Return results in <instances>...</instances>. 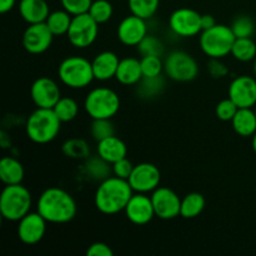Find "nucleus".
Wrapping results in <instances>:
<instances>
[{
  "label": "nucleus",
  "instance_id": "19",
  "mask_svg": "<svg viewBox=\"0 0 256 256\" xmlns=\"http://www.w3.org/2000/svg\"><path fill=\"white\" fill-rule=\"evenodd\" d=\"M119 62L120 59L115 52H109V50L99 52L92 62L95 80L108 82L115 78Z\"/></svg>",
  "mask_w": 256,
  "mask_h": 256
},
{
  "label": "nucleus",
  "instance_id": "22",
  "mask_svg": "<svg viewBox=\"0 0 256 256\" xmlns=\"http://www.w3.org/2000/svg\"><path fill=\"white\" fill-rule=\"evenodd\" d=\"M19 12L28 24H38L46 22L50 9L45 0H20Z\"/></svg>",
  "mask_w": 256,
  "mask_h": 256
},
{
  "label": "nucleus",
  "instance_id": "32",
  "mask_svg": "<svg viewBox=\"0 0 256 256\" xmlns=\"http://www.w3.org/2000/svg\"><path fill=\"white\" fill-rule=\"evenodd\" d=\"M164 89V80L162 75L156 78H142L138 82V94L144 99L158 96Z\"/></svg>",
  "mask_w": 256,
  "mask_h": 256
},
{
  "label": "nucleus",
  "instance_id": "23",
  "mask_svg": "<svg viewBox=\"0 0 256 256\" xmlns=\"http://www.w3.org/2000/svg\"><path fill=\"white\" fill-rule=\"evenodd\" d=\"M232 125L234 132L240 136H252L256 132L255 110L252 108H239L235 116L232 118Z\"/></svg>",
  "mask_w": 256,
  "mask_h": 256
},
{
  "label": "nucleus",
  "instance_id": "46",
  "mask_svg": "<svg viewBox=\"0 0 256 256\" xmlns=\"http://www.w3.org/2000/svg\"><path fill=\"white\" fill-rule=\"evenodd\" d=\"M254 74H255V78H256V58L254 59Z\"/></svg>",
  "mask_w": 256,
  "mask_h": 256
},
{
  "label": "nucleus",
  "instance_id": "42",
  "mask_svg": "<svg viewBox=\"0 0 256 256\" xmlns=\"http://www.w3.org/2000/svg\"><path fill=\"white\" fill-rule=\"evenodd\" d=\"M112 248L109 246L105 242H94V244L90 245L86 250V256H112Z\"/></svg>",
  "mask_w": 256,
  "mask_h": 256
},
{
  "label": "nucleus",
  "instance_id": "26",
  "mask_svg": "<svg viewBox=\"0 0 256 256\" xmlns=\"http://www.w3.org/2000/svg\"><path fill=\"white\" fill-rule=\"evenodd\" d=\"M206 206V200L200 192H190L182 199L180 216L184 219H194L204 212Z\"/></svg>",
  "mask_w": 256,
  "mask_h": 256
},
{
  "label": "nucleus",
  "instance_id": "3",
  "mask_svg": "<svg viewBox=\"0 0 256 256\" xmlns=\"http://www.w3.org/2000/svg\"><path fill=\"white\" fill-rule=\"evenodd\" d=\"M62 128V120L52 109L36 108L25 122L26 136L35 144L44 145L56 139Z\"/></svg>",
  "mask_w": 256,
  "mask_h": 256
},
{
  "label": "nucleus",
  "instance_id": "43",
  "mask_svg": "<svg viewBox=\"0 0 256 256\" xmlns=\"http://www.w3.org/2000/svg\"><path fill=\"white\" fill-rule=\"evenodd\" d=\"M214 25H216V20H215V18L212 16V15H210V14L202 15V30L210 29V28H212Z\"/></svg>",
  "mask_w": 256,
  "mask_h": 256
},
{
  "label": "nucleus",
  "instance_id": "16",
  "mask_svg": "<svg viewBox=\"0 0 256 256\" xmlns=\"http://www.w3.org/2000/svg\"><path fill=\"white\" fill-rule=\"evenodd\" d=\"M124 212L126 219L132 224L139 225V226L149 224L156 216L152 198L148 196L146 194H142V192H136L132 195Z\"/></svg>",
  "mask_w": 256,
  "mask_h": 256
},
{
  "label": "nucleus",
  "instance_id": "45",
  "mask_svg": "<svg viewBox=\"0 0 256 256\" xmlns=\"http://www.w3.org/2000/svg\"><path fill=\"white\" fill-rule=\"evenodd\" d=\"M252 150H254V152L256 154V132L252 135Z\"/></svg>",
  "mask_w": 256,
  "mask_h": 256
},
{
  "label": "nucleus",
  "instance_id": "41",
  "mask_svg": "<svg viewBox=\"0 0 256 256\" xmlns=\"http://www.w3.org/2000/svg\"><path fill=\"white\" fill-rule=\"evenodd\" d=\"M208 72L214 79H222L229 74V69L220 59H210L208 62Z\"/></svg>",
  "mask_w": 256,
  "mask_h": 256
},
{
  "label": "nucleus",
  "instance_id": "38",
  "mask_svg": "<svg viewBox=\"0 0 256 256\" xmlns=\"http://www.w3.org/2000/svg\"><path fill=\"white\" fill-rule=\"evenodd\" d=\"M238 110H239V106L230 98H228V99L222 100L216 105V108H215V115L222 122H232Z\"/></svg>",
  "mask_w": 256,
  "mask_h": 256
},
{
  "label": "nucleus",
  "instance_id": "11",
  "mask_svg": "<svg viewBox=\"0 0 256 256\" xmlns=\"http://www.w3.org/2000/svg\"><path fill=\"white\" fill-rule=\"evenodd\" d=\"M169 26L179 36H195L202 32V15L190 8H180L170 15Z\"/></svg>",
  "mask_w": 256,
  "mask_h": 256
},
{
  "label": "nucleus",
  "instance_id": "12",
  "mask_svg": "<svg viewBox=\"0 0 256 256\" xmlns=\"http://www.w3.org/2000/svg\"><path fill=\"white\" fill-rule=\"evenodd\" d=\"M152 202L155 215L162 220H172L180 216L182 199L179 195L166 186H159L152 192Z\"/></svg>",
  "mask_w": 256,
  "mask_h": 256
},
{
  "label": "nucleus",
  "instance_id": "35",
  "mask_svg": "<svg viewBox=\"0 0 256 256\" xmlns=\"http://www.w3.org/2000/svg\"><path fill=\"white\" fill-rule=\"evenodd\" d=\"M90 134L96 142L115 135V128L112 119H92Z\"/></svg>",
  "mask_w": 256,
  "mask_h": 256
},
{
  "label": "nucleus",
  "instance_id": "36",
  "mask_svg": "<svg viewBox=\"0 0 256 256\" xmlns=\"http://www.w3.org/2000/svg\"><path fill=\"white\" fill-rule=\"evenodd\" d=\"M232 32L236 38H252L255 32L254 20L248 15H240L234 19L232 24L230 25Z\"/></svg>",
  "mask_w": 256,
  "mask_h": 256
},
{
  "label": "nucleus",
  "instance_id": "33",
  "mask_svg": "<svg viewBox=\"0 0 256 256\" xmlns=\"http://www.w3.org/2000/svg\"><path fill=\"white\" fill-rule=\"evenodd\" d=\"M112 5L109 0H94L89 9V14L98 24L108 22L112 16Z\"/></svg>",
  "mask_w": 256,
  "mask_h": 256
},
{
  "label": "nucleus",
  "instance_id": "6",
  "mask_svg": "<svg viewBox=\"0 0 256 256\" xmlns=\"http://www.w3.org/2000/svg\"><path fill=\"white\" fill-rule=\"evenodd\" d=\"M235 39L236 36L232 28L224 24H216L210 29L202 30L199 44L202 52L210 59H222L232 54Z\"/></svg>",
  "mask_w": 256,
  "mask_h": 256
},
{
  "label": "nucleus",
  "instance_id": "34",
  "mask_svg": "<svg viewBox=\"0 0 256 256\" xmlns=\"http://www.w3.org/2000/svg\"><path fill=\"white\" fill-rule=\"evenodd\" d=\"M142 75L145 78H156L164 72V62L158 55H145L140 59Z\"/></svg>",
  "mask_w": 256,
  "mask_h": 256
},
{
  "label": "nucleus",
  "instance_id": "20",
  "mask_svg": "<svg viewBox=\"0 0 256 256\" xmlns=\"http://www.w3.org/2000/svg\"><path fill=\"white\" fill-rule=\"evenodd\" d=\"M96 152L105 162L112 165L114 162L126 158L128 146L120 138H118L116 135H112L98 142Z\"/></svg>",
  "mask_w": 256,
  "mask_h": 256
},
{
  "label": "nucleus",
  "instance_id": "1",
  "mask_svg": "<svg viewBox=\"0 0 256 256\" xmlns=\"http://www.w3.org/2000/svg\"><path fill=\"white\" fill-rule=\"evenodd\" d=\"M36 212L52 224L70 222L78 212L76 202L66 192L58 186L48 188L36 202Z\"/></svg>",
  "mask_w": 256,
  "mask_h": 256
},
{
  "label": "nucleus",
  "instance_id": "25",
  "mask_svg": "<svg viewBox=\"0 0 256 256\" xmlns=\"http://www.w3.org/2000/svg\"><path fill=\"white\" fill-rule=\"evenodd\" d=\"M84 172L95 182H102L112 176V165L105 162L99 155L96 156H89L84 162Z\"/></svg>",
  "mask_w": 256,
  "mask_h": 256
},
{
  "label": "nucleus",
  "instance_id": "31",
  "mask_svg": "<svg viewBox=\"0 0 256 256\" xmlns=\"http://www.w3.org/2000/svg\"><path fill=\"white\" fill-rule=\"evenodd\" d=\"M159 4L160 0H128L130 12L145 20L154 16L159 9Z\"/></svg>",
  "mask_w": 256,
  "mask_h": 256
},
{
  "label": "nucleus",
  "instance_id": "37",
  "mask_svg": "<svg viewBox=\"0 0 256 256\" xmlns=\"http://www.w3.org/2000/svg\"><path fill=\"white\" fill-rule=\"evenodd\" d=\"M138 50H139V52L142 56H145V55H158V56H162V52H164V44L155 35L148 34L140 42V44L138 45Z\"/></svg>",
  "mask_w": 256,
  "mask_h": 256
},
{
  "label": "nucleus",
  "instance_id": "21",
  "mask_svg": "<svg viewBox=\"0 0 256 256\" xmlns=\"http://www.w3.org/2000/svg\"><path fill=\"white\" fill-rule=\"evenodd\" d=\"M144 78L142 70L140 60L136 58H124L120 60L119 66H118L115 79L118 82L125 86H132L138 85V82Z\"/></svg>",
  "mask_w": 256,
  "mask_h": 256
},
{
  "label": "nucleus",
  "instance_id": "40",
  "mask_svg": "<svg viewBox=\"0 0 256 256\" xmlns=\"http://www.w3.org/2000/svg\"><path fill=\"white\" fill-rule=\"evenodd\" d=\"M132 169H134L132 162L128 158H124V159L112 164V175L120 178V179L128 180L130 175H132Z\"/></svg>",
  "mask_w": 256,
  "mask_h": 256
},
{
  "label": "nucleus",
  "instance_id": "24",
  "mask_svg": "<svg viewBox=\"0 0 256 256\" xmlns=\"http://www.w3.org/2000/svg\"><path fill=\"white\" fill-rule=\"evenodd\" d=\"M25 170L22 162L12 156L2 158L0 162V179L5 185L22 184Z\"/></svg>",
  "mask_w": 256,
  "mask_h": 256
},
{
  "label": "nucleus",
  "instance_id": "9",
  "mask_svg": "<svg viewBox=\"0 0 256 256\" xmlns=\"http://www.w3.org/2000/svg\"><path fill=\"white\" fill-rule=\"evenodd\" d=\"M99 34V24L89 12L72 16L66 36L70 44L76 49H86L92 45Z\"/></svg>",
  "mask_w": 256,
  "mask_h": 256
},
{
  "label": "nucleus",
  "instance_id": "18",
  "mask_svg": "<svg viewBox=\"0 0 256 256\" xmlns=\"http://www.w3.org/2000/svg\"><path fill=\"white\" fill-rule=\"evenodd\" d=\"M229 98L239 108L256 105V79L249 75L238 76L230 82Z\"/></svg>",
  "mask_w": 256,
  "mask_h": 256
},
{
  "label": "nucleus",
  "instance_id": "44",
  "mask_svg": "<svg viewBox=\"0 0 256 256\" xmlns=\"http://www.w3.org/2000/svg\"><path fill=\"white\" fill-rule=\"evenodd\" d=\"M15 2H16V0H0V12L2 14L9 12L15 6Z\"/></svg>",
  "mask_w": 256,
  "mask_h": 256
},
{
  "label": "nucleus",
  "instance_id": "5",
  "mask_svg": "<svg viewBox=\"0 0 256 256\" xmlns=\"http://www.w3.org/2000/svg\"><path fill=\"white\" fill-rule=\"evenodd\" d=\"M58 76L70 89H84L95 80L92 62L79 55L65 58L58 68Z\"/></svg>",
  "mask_w": 256,
  "mask_h": 256
},
{
  "label": "nucleus",
  "instance_id": "7",
  "mask_svg": "<svg viewBox=\"0 0 256 256\" xmlns=\"http://www.w3.org/2000/svg\"><path fill=\"white\" fill-rule=\"evenodd\" d=\"M84 109L92 119H112L120 109V98L110 88H95L88 92Z\"/></svg>",
  "mask_w": 256,
  "mask_h": 256
},
{
  "label": "nucleus",
  "instance_id": "29",
  "mask_svg": "<svg viewBox=\"0 0 256 256\" xmlns=\"http://www.w3.org/2000/svg\"><path fill=\"white\" fill-rule=\"evenodd\" d=\"M62 154L70 159L86 160L90 156V146L82 139H69L62 144Z\"/></svg>",
  "mask_w": 256,
  "mask_h": 256
},
{
  "label": "nucleus",
  "instance_id": "15",
  "mask_svg": "<svg viewBox=\"0 0 256 256\" xmlns=\"http://www.w3.org/2000/svg\"><path fill=\"white\" fill-rule=\"evenodd\" d=\"M46 222L39 212H30L18 222V238L25 245L38 244L46 232Z\"/></svg>",
  "mask_w": 256,
  "mask_h": 256
},
{
  "label": "nucleus",
  "instance_id": "4",
  "mask_svg": "<svg viewBox=\"0 0 256 256\" xmlns=\"http://www.w3.org/2000/svg\"><path fill=\"white\" fill-rule=\"evenodd\" d=\"M32 196L22 184L6 185L0 195V212L4 220L19 222L32 210Z\"/></svg>",
  "mask_w": 256,
  "mask_h": 256
},
{
  "label": "nucleus",
  "instance_id": "17",
  "mask_svg": "<svg viewBox=\"0 0 256 256\" xmlns=\"http://www.w3.org/2000/svg\"><path fill=\"white\" fill-rule=\"evenodd\" d=\"M116 35L122 44L126 46H138L148 35L146 20L136 15H129L120 22Z\"/></svg>",
  "mask_w": 256,
  "mask_h": 256
},
{
  "label": "nucleus",
  "instance_id": "2",
  "mask_svg": "<svg viewBox=\"0 0 256 256\" xmlns=\"http://www.w3.org/2000/svg\"><path fill=\"white\" fill-rule=\"evenodd\" d=\"M134 192L128 180L112 175L100 182L94 195L95 208L104 215H115L124 212Z\"/></svg>",
  "mask_w": 256,
  "mask_h": 256
},
{
  "label": "nucleus",
  "instance_id": "10",
  "mask_svg": "<svg viewBox=\"0 0 256 256\" xmlns=\"http://www.w3.org/2000/svg\"><path fill=\"white\" fill-rule=\"evenodd\" d=\"M128 182L135 192L148 194L160 186L162 172L156 165L150 162H140L134 165V169Z\"/></svg>",
  "mask_w": 256,
  "mask_h": 256
},
{
  "label": "nucleus",
  "instance_id": "27",
  "mask_svg": "<svg viewBox=\"0 0 256 256\" xmlns=\"http://www.w3.org/2000/svg\"><path fill=\"white\" fill-rule=\"evenodd\" d=\"M72 15L68 12L66 10H55L49 14L46 19V25L50 32L54 34V36H62L66 35L69 32L70 24H72Z\"/></svg>",
  "mask_w": 256,
  "mask_h": 256
},
{
  "label": "nucleus",
  "instance_id": "14",
  "mask_svg": "<svg viewBox=\"0 0 256 256\" xmlns=\"http://www.w3.org/2000/svg\"><path fill=\"white\" fill-rule=\"evenodd\" d=\"M30 98L36 108L52 109L62 98V92L54 80L48 76H40L30 86Z\"/></svg>",
  "mask_w": 256,
  "mask_h": 256
},
{
  "label": "nucleus",
  "instance_id": "47",
  "mask_svg": "<svg viewBox=\"0 0 256 256\" xmlns=\"http://www.w3.org/2000/svg\"><path fill=\"white\" fill-rule=\"evenodd\" d=\"M255 115H256V109H255Z\"/></svg>",
  "mask_w": 256,
  "mask_h": 256
},
{
  "label": "nucleus",
  "instance_id": "28",
  "mask_svg": "<svg viewBox=\"0 0 256 256\" xmlns=\"http://www.w3.org/2000/svg\"><path fill=\"white\" fill-rule=\"evenodd\" d=\"M232 55L242 62H252L256 58V44L252 38H236L232 49Z\"/></svg>",
  "mask_w": 256,
  "mask_h": 256
},
{
  "label": "nucleus",
  "instance_id": "39",
  "mask_svg": "<svg viewBox=\"0 0 256 256\" xmlns=\"http://www.w3.org/2000/svg\"><path fill=\"white\" fill-rule=\"evenodd\" d=\"M94 0H60L62 9L66 10L68 12L75 16V15L85 14L89 12L90 6H92Z\"/></svg>",
  "mask_w": 256,
  "mask_h": 256
},
{
  "label": "nucleus",
  "instance_id": "30",
  "mask_svg": "<svg viewBox=\"0 0 256 256\" xmlns=\"http://www.w3.org/2000/svg\"><path fill=\"white\" fill-rule=\"evenodd\" d=\"M52 110L58 115V118L62 120V122H72L79 114V105L72 98L62 96L59 102L55 104V106L52 108Z\"/></svg>",
  "mask_w": 256,
  "mask_h": 256
},
{
  "label": "nucleus",
  "instance_id": "8",
  "mask_svg": "<svg viewBox=\"0 0 256 256\" xmlns=\"http://www.w3.org/2000/svg\"><path fill=\"white\" fill-rule=\"evenodd\" d=\"M164 72L174 82H189L199 75V64L189 52L174 50L165 58Z\"/></svg>",
  "mask_w": 256,
  "mask_h": 256
},
{
  "label": "nucleus",
  "instance_id": "13",
  "mask_svg": "<svg viewBox=\"0 0 256 256\" xmlns=\"http://www.w3.org/2000/svg\"><path fill=\"white\" fill-rule=\"evenodd\" d=\"M52 39L54 34L50 32L46 22L29 24L22 34V46L29 54L39 55L52 46Z\"/></svg>",
  "mask_w": 256,
  "mask_h": 256
}]
</instances>
